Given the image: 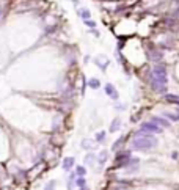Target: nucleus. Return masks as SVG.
<instances>
[{
    "mask_svg": "<svg viewBox=\"0 0 179 190\" xmlns=\"http://www.w3.org/2000/svg\"><path fill=\"white\" fill-rule=\"evenodd\" d=\"M157 140L154 138L152 135L143 132V130H138L134 137V142H132V148L134 149H138V151H148L151 148H154Z\"/></svg>",
    "mask_w": 179,
    "mask_h": 190,
    "instance_id": "nucleus-1",
    "label": "nucleus"
},
{
    "mask_svg": "<svg viewBox=\"0 0 179 190\" xmlns=\"http://www.w3.org/2000/svg\"><path fill=\"white\" fill-rule=\"evenodd\" d=\"M151 83L152 88L155 90L157 93H165V85H167V69L165 66L159 65L154 66L151 72Z\"/></svg>",
    "mask_w": 179,
    "mask_h": 190,
    "instance_id": "nucleus-2",
    "label": "nucleus"
},
{
    "mask_svg": "<svg viewBox=\"0 0 179 190\" xmlns=\"http://www.w3.org/2000/svg\"><path fill=\"white\" fill-rule=\"evenodd\" d=\"M129 160H130V156H129L127 151H124V153H119L118 156H116V160H115V168L126 166V165L129 163Z\"/></svg>",
    "mask_w": 179,
    "mask_h": 190,
    "instance_id": "nucleus-3",
    "label": "nucleus"
},
{
    "mask_svg": "<svg viewBox=\"0 0 179 190\" xmlns=\"http://www.w3.org/2000/svg\"><path fill=\"white\" fill-rule=\"evenodd\" d=\"M140 130H143V132H155V134H159L160 130V126L157 124V123H154V121H149V123H143L142 124V127H140Z\"/></svg>",
    "mask_w": 179,
    "mask_h": 190,
    "instance_id": "nucleus-4",
    "label": "nucleus"
},
{
    "mask_svg": "<svg viewBox=\"0 0 179 190\" xmlns=\"http://www.w3.org/2000/svg\"><path fill=\"white\" fill-rule=\"evenodd\" d=\"M105 94L110 96L111 99H118V93H116L115 86L111 85V83H107V85H105Z\"/></svg>",
    "mask_w": 179,
    "mask_h": 190,
    "instance_id": "nucleus-5",
    "label": "nucleus"
},
{
    "mask_svg": "<svg viewBox=\"0 0 179 190\" xmlns=\"http://www.w3.org/2000/svg\"><path fill=\"white\" fill-rule=\"evenodd\" d=\"M74 163H75L74 157H64V159H63V170L69 171L72 166H74Z\"/></svg>",
    "mask_w": 179,
    "mask_h": 190,
    "instance_id": "nucleus-6",
    "label": "nucleus"
},
{
    "mask_svg": "<svg viewBox=\"0 0 179 190\" xmlns=\"http://www.w3.org/2000/svg\"><path fill=\"white\" fill-rule=\"evenodd\" d=\"M165 99H167V102H171V104L179 105V96H176V94H167Z\"/></svg>",
    "mask_w": 179,
    "mask_h": 190,
    "instance_id": "nucleus-7",
    "label": "nucleus"
},
{
    "mask_svg": "<svg viewBox=\"0 0 179 190\" xmlns=\"http://www.w3.org/2000/svg\"><path fill=\"white\" fill-rule=\"evenodd\" d=\"M119 118H115L113 121H111V124H110V132H116L118 130V127H119Z\"/></svg>",
    "mask_w": 179,
    "mask_h": 190,
    "instance_id": "nucleus-8",
    "label": "nucleus"
},
{
    "mask_svg": "<svg viewBox=\"0 0 179 190\" xmlns=\"http://www.w3.org/2000/svg\"><path fill=\"white\" fill-rule=\"evenodd\" d=\"M88 85H90V88L96 90V88H99V85H101V82H99L98 79H90V82H88Z\"/></svg>",
    "mask_w": 179,
    "mask_h": 190,
    "instance_id": "nucleus-9",
    "label": "nucleus"
},
{
    "mask_svg": "<svg viewBox=\"0 0 179 190\" xmlns=\"http://www.w3.org/2000/svg\"><path fill=\"white\" fill-rule=\"evenodd\" d=\"M82 148L93 149V148H94V143H91V140H83V142H82Z\"/></svg>",
    "mask_w": 179,
    "mask_h": 190,
    "instance_id": "nucleus-10",
    "label": "nucleus"
},
{
    "mask_svg": "<svg viewBox=\"0 0 179 190\" xmlns=\"http://www.w3.org/2000/svg\"><path fill=\"white\" fill-rule=\"evenodd\" d=\"M154 123H157L159 126H163V127H167V126H170V123L167 121V119H163V118H154L152 119Z\"/></svg>",
    "mask_w": 179,
    "mask_h": 190,
    "instance_id": "nucleus-11",
    "label": "nucleus"
},
{
    "mask_svg": "<svg viewBox=\"0 0 179 190\" xmlns=\"http://www.w3.org/2000/svg\"><path fill=\"white\" fill-rule=\"evenodd\" d=\"M107 160V151H102L101 154H99V159H98V162H99V165H104V162Z\"/></svg>",
    "mask_w": 179,
    "mask_h": 190,
    "instance_id": "nucleus-12",
    "label": "nucleus"
},
{
    "mask_svg": "<svg viewBox=\"0 0 179 190\" xmlns=\"http://www.w3.org/2000/svg\"><path fill=\"white\" fill-rule=\"evenodd\" d=\"M75 173H77L79 176H85V174H87V168L82 166V165H79L77 168H75Z\"/></svg>",
    "mask_w": 179,
    "mask_h": 190,
    "instance_id": "nucleus-13",
    "label": "nucleus"
},
{
    "mask_svg": "<svg viewBox=\"0 0 179 190\" xmlns=\"http://www.w3.org/2000/svg\"><path fill=\"white\" fill-rule=\"evenodd\" d=\"M75 184H77V185L80 187V189H83V187L87 185V181H85V178H83V176H80L77 181H75Z\"/></svg>",
    "mask_w": 179,
    "mask_h": 190,
    "instance_id": "nucleus-14",
    "label": "nucleus"
},
{
    "mask_svg": "<svg viewBox=\"0 0 179 190\" xmlns=\"http://www.w3.org/2000/svg\"><path fill=\"white\" fill-rule=\"evenodd\" d=\"M105 140V132H98L96 134V142L98 143H102Z\"/></svg>",
    "mask_w": 179,
    "mask_h": 190,
    "instance_id": "nucleus-15",
    "label": "nucleus"
},
{
    "mask_svg": "<svg viewBox=\"0 0 179 190\" xmlns=\"http://www.w3.org/2000/svg\"><path fill=\"white\" fill-rule=\"evenodd\" d=\"M93 160H94V154H87V157H85V162H87L88 165H91Z\"/></svg>",
    "mask_w": 179,
    "mask_h": 190,
    "instance_id": "nucleus-16",
    "label": "nucleus"
},
{
    "mask_svg": "<svg viewBox=\"0 0 179 190\" xmlns=\"http://www.w3.org/2000/svg\"><path fill=\"white\" fill-rule=\"evenodd\" d=\"M44 190H55V181H49L47 185L44 187Z\"/></svg>",
    "mask_w": 179,
    "mask_h": 190,
    "instance_id": "nucleus-17",
    "label": "nucleus"
},
{
    "mask_svg": "<svg viewBox=\"0 0 179 190\" xmlns=\"http://www.w3.org/2000/svg\"><path fill=\"white\" fill-rule=\"evenodd\" d=\"M167 116H168L171 121H178L179 119V115H173V113H167Z\"/></svg>",
    "mask_w": 179,
    "mask_h": 190,
    "instance_id": "nucleus-18",
    "label": "nucleus"
},
{
    "mask_svg": "<svg viewBox=\"0 0 179 190\" xmlns=\"http://www.w3.org/2000/svg\"><path fill=\"white\" fill-rule=\"evenodd\" d=\"M123 142H124V138H119V140H118V142H116V143H115V145H113V149H116V148H118V146H119V145H121V143H123Z\"/></svg>",
    "mask_w": 179,
    "mask_h": 190,
    "instance_id": "nucleus-19",
    "label": "nucleus"
},
{
    "mask_svg": "<svg viewBox=\"0 0 179 190\" xmlns=\"http://www.w3.org/2000/svg\"><path fill=\"white\" fill-rule=\"evenodd\" d=\"M72 179H74V174H71V176H69V181H68V189H69V190H71V184L74 182Z\"/></svg>",
    "mask_w": 179,
    "mask_h": 190,
    "instance_id": "nucleus-20",
    "label": "nucleus"
},
{
    "mask_svg": "<svg viewBox=\"0 0 179 190\" xmlns=\"http://www.w3.org/2000/svg\"><path fill=\"white\" fill-rule=\"evenodd\" d=\"M80 190H88V189H87V187H83V189H80Z\"/></svg>",
    "mask_w": 179,
    "mask_h": 190,
    "instance_id": "nucleus-21",
    "label": "nucleus"
}]
</instances>
